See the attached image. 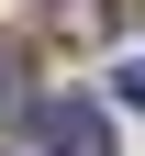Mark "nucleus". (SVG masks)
<instances>
[{
	"label": "nucleus",
	"mask_w": 145,
	"mask_h": 156,
	"mask_svg": "<svg viewBox=\"0 0 145 156\" xmlns=\"http://www.w3.org/2000/svg\"><path fill=\"white\" fill-rule=\"evenodd\" d=\"M34 145L45 156H112V123H100L89 101H45L34 112Z\"/></svg>",
	"instance_id": "nucleus-1"
},
{
	"label": "nucleus",
	"mask_w": 145,
	"mask_h": 156,
	"mask_svg": "<svg viewBox=\"0 0 145 156\" xmlns=\"http://www.w3.org/2000/svg\"><path fill=\"white\" fill-rule=\"evenodd\" d=\"M112 89H123V101L145 112V56H134V67H112Z\"/></svg>",
	"instance_id": "nucleus-2"
},
{
	"label": "nucleus",
	"mask_w": 145,
	"mask_h": 156,
	"mask_svg": "<svg viewBox=\"0 0 145 156\" xmlns=\"http://www.w3.org/2000/svg\"><path fill=\"white\" fill-rule=\"evenodd\" d=\"M11 67H23V56H11V45H0V112H11Z\"/></svg>",
	"instance_id": "nucleus-3"
}]
</instances>
